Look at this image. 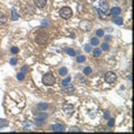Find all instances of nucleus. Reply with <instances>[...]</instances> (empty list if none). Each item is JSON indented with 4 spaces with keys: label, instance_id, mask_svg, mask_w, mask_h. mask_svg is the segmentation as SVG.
<instances>
[{
    "label": "nucleus",
    "instance_id": "31",
    "mask_svg": "<svg viewBox=\"0 0 134 134\" xmlns=\"http://www.w3.org/2000/svg\"><path fill=\"white\" fill-rule=\"evenodd\" d=\"M16 64H17V58L12 57V58L10 59V65H12V66H13V65H16Z\"/></svg>",
    "mask_w": 134,
    "mask_h": 134
},
{
    "label": "nucleus",
    "instance_id": "3",
    "mask_svg": "<svg viewBox=\"0 0 134 134\" xmlns=\"http://www.w3.org/2000/svg\"><path fill=\"white\" fill-rule=\"evenodd\" d=\"M59 16L62 17L63 19H69L73 16V10L68 7H64L59 10Z\"/></svg>",
    "mask_w": 134,
    "mask_h": 134
},
{
    "label": "nucleus",
    "instance_id": "14",
    "mask_svg": "<svg viewBox=\"0 0 134 134\" xmlns=\"http://www.w3.org/2000/svg\"><path fill=\"white\" fill-rule=\"evenodd\" d=\"M93 55H94V57H99V56L102 55V49L101 48H95V49H93Z\"/></svg>",
    "mask_w": 134,
    "mask_h": 134
},
{
    "label": "nucleus",
    "instance_id": "32",
    "mask_svg": "<svg viewBox=\"0 0 134 134\" xmlns=\"http://www.w3.org/2000/svg\"><path fill=\"white\" fill-rule=\"evenodd\" d=\"M71 132H80V130L77 127H71Z\"/></svg>",
    "mask_w": 134,
    "mask_h": 134
},
{
    "label": "nucleus",
    "instance_id": "7",
    "mask_svg": "<svg viewBox=\"0 0 134 134\" xmlns=\"http://www.w3.org/2000/svg\"><path fill=\"white\" fill-rule=\"evenodd\" d=\"M63 92L65 93V94H71V93L75 92V87L68 84V85H66V86H63Z\"/></svg>",
    "mask_w": 134,
    "mask_h": 134
},
{
    "label": "nucleus",
    "instance_id": "20",
    "mask_svg": "<svg viewBox=\"0 0 134 134\" xmlns=\"http://www.w3.org/2000/svg\"><path fill=\"white\" fill-rule=\"evenodd\" d=\"M58 73H59V75L60 76H66L67 73H68V71H67L66 67H62V68L58 71Z\"/></svg>",
    "mask_w": 134,
    "mask_h": 134
},
{
    "label": "nucleus",
    "instance_id": "35",
    "mask_svg": "<svg viewBox=\"0 0 134 134\" xmlns=\"http://www.w3.org/2000/svg\"><path fill=\"white\" fill-rule=\"evenodd\" d=\"M104 117H105V118L110 117V113H108V112H107V111H106V112H105V113H104Z\"/></svg>",
    "mask_w": 134,
    "mask_h": 134
},
{
    "label": "nucleus",
    "instance_id": "1",
    "mask_svg": "<svg viewBox=\"0 0 134 134\" xmlns=\"http://www.w3.org/2000/svg\"><path fill=\"white\" fill-rule=\"evenodd\" d=\"M94 4H95V7L98 6V9L102 10L104 13L110 15L108 13V4H107L106 0H94Z\"/></svg>",
    "mask_w": 134,
    "mask_h": 134
},
{
    "label": "nucleus",
    "instance_id": "2",
    "mask_svg": "<svg viewBox=\"0 0 134 134\" xmlns=\"http://www.w3.org/2000/svg\"><path fill=\"white\" fill-rule=\"evenodd\" d=\"M55 82H56L55 76L53 74H50V73H47V74H45L43 76V83L46 86H53L55 84Z\"/></svg>",
    "mask_w": 134,
    "mask_h": 134
},
{
    "label": "nucleus",
    "instance_id": "5",
    "mask_svg": "<svg viewBox=\"0 0 134 134\" xmlns=\"http://www.w3.org/2000/svg\"><path fill=\"white\" fill-rule=\"evenodd\" d=\"M48 40V36L45 34V32H38L37 36H36V41L40 45H44V44H46Z\"/></svg>",
    "mask_w": 134,
    "mask_h": 134
},
{
    "label": "nucleus",
    "instance_id": "17",
    "mask_svg": "<svg viewBox=\"0 0 134 134\" xmlns=\"http://www.w3.org/2000/svg\"><path fill=\"white\" fill-rule=\"evenodd\" d=\"M113 22H114L115 25H118V26H121V25L123 24V19L121 18V17L116 16V17L114 18V19H113Z\"/></svg>",
    "mask_w": 134,
    "mask_h": 134
},
{
    "label": "nucleus",
    "instance_id": "4",
    "mask_svg": "<svg viewBox=\"0 0 134 134\" xmlns=\"http://www.w3.org/2000/svg\"><path fill=\"white\" fill-rule=\"evenodd\" d=\"M46 118H47V114H46V113H39V114L36 116V120H35L36 126H38V127L43 126Z\"/></svg>",
    "mask_w": 134,
    "mask_h": 134
},
{
    "label": "nucleus",
    "instance_id": "19",
    "mask_svg": "<svg viewBox=\"0 0 134 134\" xmlns=\"http://www.w3.org/2000/svg\"><path fill=\"white\" fill-rule=\"evenodd\" d=\"M65 51H66L69 56H76V51H75V49H73V48H66Z\"/></svg>",
    "mask_w": 134,
    "mask_h": 134
},
{
    "label": "nucleus",
    "instance_id": "12",
    "mask_svg": "<svg viewBox=\"0 0 134 134\" xmlns=\"http://www.w3.org/2000/svg\"><path fill=\"white\" fill-rule=\"evenodd\" d=\"M48 108V104H45V103H39L37 105V110L38 111H45Z\"/></svg>",
    "mask_w": 134,
    "mask_h": 134
},
{
    "label": "nucleus",
    "instance_id": "27",
    "mask_svg": "<svg viewBox=\"0 0 134 134\" xmlns=\"http://www.w3.org/2000/svg\"><path fill=\"white\" fill-rule=\"evenodd\" d=\"M24 78H25V73L20 71L19 74L17 75V79H18V80H24Z\"/></svg>",
    "mask_w": 134,
    "mask_h": 134
},
{
    "label": "nucleus",
    "instance_id": "15",
    "mask_svg": "<svg viewBox=\"0 0 134 134\" xmlns=\"http://www.w3.org/2000/svg\"><path fill=\"white\" fill-rule=\"evenodd\" d=\"M95 10H96V12H97V15H98V17L101 18V19H105L107 17L106 13H104V12L102 11V10H99V9H97L96 7H95Z\"/></svg>",
    "mask_w": 134,
    "mask_h": 134
},
{
    "label": "nucleus",
    "instance_id": "10",
    "mask_svg": "<svg viewBox=\"0 0 134 134\" xmlns=\"http://www.w3.org/2000/svg\"><path fill=\"white\" fill-rule=\"evenodd\" d=\"M120 13H121V8H118V7H114V8L111 9V13L110 15H112V16H120Z\"/></svg>",
    "mask_w": 134,
    "mask_h": 134
},
{
    "label": "nucleus",
    "instance_id": "24",
    "mask_svg": "<svg viewBox=\"0 0 134 134\" xmlns=\"http://www.w3.org/2000/svg\"><path fill=\"white\" fill-rule=\"evenodd\" d=\"M101 49L102 50H105V51H107L108 49H110V45L107 43H104V44H102V46H101Z\"/></svg>",
    "mask_w": 134,
    "mask_h": 134
},
{
    "label": "nucleus",
    "instance_id": "22",
    "mask_svg": "<svg viewBox=\"0 0 134 134\" xmlns=\"http://www.w3.org/2000/svg\"><path fill=\"white\" fill-rule=\"evenodd\" d=\"M76 60H77V63H79V64L84 63V62L86 60V57L84 55H79V56H77V59H76Z\"/></svg>",
    "mask_w": 134,
    "mask_h": 134
},
{
    "label": "nucleus",
    "instance_id": "21",
    "mask_svg": "<svg viewBox=\"0 0 134 134\" xmlns=\"http://www.w3.org/2000/svg\"><path fill=\"white\" fill-rule=\"evenodd\" d=\"M84 74H85V75L86 76H89L92 74V68L89 66H87V67H85V68H84Z\"/></svg>",
    "mask_w": 134,
    "mask_h": 134
},
{
    "label": "nucleus",
    "instance_id": "11",
    "mask_svg": "<svg viewBox=\"0 0 134 134\" xmlns=\"http://www.w3.org/2000/svg\"><path fill=\"white\" fill-rule=\"evenodd\" d=\"M6 22H7V16L2 12H0V26L6 25Z\"/></svg>",
    "mask_w": 134,
    "mask_h": 134
},
{
    "label": "nucleus",
    "instance_id": "25",
    "mask_svg": "<svg viewBox=\"0 0 134 134\" xmlns=\"http://www.w3.org/2000/svg\"><path fill=\"white\" fill-rule=\"evenodd\" d=\"M71 77H66V78L64 79L63 80V83H62V85H63V86H66V85H68V84L71 83Z\"/></svg>",
    "mask_w": 134,
    "mask_h": 134
},
{
    "label": "nucleus",
    "instance_id": "13",
    "mask_svg": "<svg viewBox=\"0 0 134 134\" xmlns=\"http://www.w3.org/2000/svg\"><path fill=\"white\" fill-rule=\"evenodd\" d=\"M7 126H9V121L4 120V118H0V129L7 127Z\"/></svg>",
    "mask_w": 134,
    "mask_h": 134
},
{
    "label": "nucleus",
    "instance_id": "30",
    "mask_svg": "<svg viewBox=\"0 0 134 134\" xmlns=\"http://www.w3.org/2000/svg\"><path fill=\"white\" fill-rule=\"evenodd\" d=\"M10 51H11L12 54H18L19 49H18V47H12L11 49H10Z\"/></svg>",
    "mask_w": 134,
    "mask_h": 134
},
{
    "label": "nucleus",
    "instance_id": "23",
    "mask_svg": "<svg viewBox=\"0 0 134 134\" xmlns=\"http://www.w3.org/2000/svg\"><path fill=\"white\" fill-rule=\"evenodd\" d=\"M98 38H97V37H94V38H92L91 39V45L92 46H97V45H98Z\"/></svg>",
    "mask_w": 134,
    "mask_h": 134
},
{
    "label": "nucleus",
    "instance_id": "16",
    "mask_svg": "<svg viewBox=\"0 0 134 134\" xmlns=\"http://www.w3.org/2000/svg\"><path fill=\"white\" fill-rule=\"evenodd\" d=\"M64 110H65V112H66L68 115H71V114H73V111H74V108H73L71 105H66V106L64 107Z\"/></svg>",
    "mask_w": 134,
    "mask_h": 134
},
{
    "label": "nucleus",
    "instance_id": "28",
    "mask_svg": "<svg viewBox=\"0 0 134 134\" xmlns=\"http://www.w3.org/2000/svg\"><path fill=\"white\" fill-rule=\"evenodd\" d=\"M96 36H97L98 38H101V37H103V36H104V31H103L102 29H98V30L96 31Z\"/></svg>",
    "mask_w": 134,
    "mask_h": 134
},
{
    "label": "nucleus",
    "instance_id": "8",
    "mask_svg": "<svg viewBox=\"0 0 134 134\" xmlns=\"http://www.w3.org/2000/svg\"><path fill=\"white\" fill-rule=\"evenodd\" d=\"M51 130L54 131V132H64L65 127L62 124H54V125L51 126Z\"/></svg>",
    "mask_w": 134,
    "mask_h": 134
},
{
    "label": "nucleus",
    "instance_id": "26",
    "mask_svg": "<svg viewBox=\"0 0 134 134\" xmlns=\"http://www.w3.org/2000/svg\"><path fill=\"white\" fill-rule=\"evenodd\" d=\"M84 50L86 51V53H91V51L93 50V49H92V45H88V44L85 45V46H84Z\"/></svg>",
    "mask_w": 134,
    "mask_h": 134
},
{
    "label": "nucleus",
    "instance_id": "18",
    "mask_svg": "<svg viewBox=\"0 0 134 134\" xmlns=\"http://www.w3.org/2000/svg\"><path fill=\"white\" fill-rule=\"evenodd\" d=\"M18 18H19V15L17 13V11L15 9H12L11 10V20L15 21V20H18Z\"/></svg>",
    "mask_w": 134,
    "mask_h": 134
},
{
    "label": "nucleus",
    "instance_id": "33",
    "mask_svg": "<svg viewBox=\"0 0 134 134\" xmlns=\"http://www.w3.org/2000/svg\"><path fill=\"white\" fill-rule=\"evenodd\" d=\"M21 71L26 74V73H27V71H28V68H27V66H22V68H21Z\"/></svg>",
    "mask_w": 134,
    "mask_h": 134
},
{
    "label": "nucleus",
    "instance_id": "9",
    "mask_svg": "<svg viewBox=\"0 0 134 134\" xmlns=\"http://www.w3.org/2000/svg\"><path fill=\"white\" fill-rule=\"evenodd\" d=\"M47 4V0H35V6L37 8H44Z\"/></svg>",
    "mask_w": 134,
    "mask_h": 134
},
{
    "label": "nucleus",
    "instance_id": "34",
    "mask_svg": "<svg viewBox=\"0 0 134 134\" xmlns=\"http://www.w3.org/2000/svg\"><path fill=\"white\" fill-rule=\"evenodd\" d=\"M27 127H28V130H30V129H31V124H30V123H28V124H26V125H25V130H26Z\"/></svg>",
    "mask_w": 134,
    "mask_h": 134
},
{
    "label": "nucleus",
    "instance_id": "6",
    "mask_svg": "<svg viewBox=\"0 0 134 134\" xmlns=\"http://www.w3.org/2000/svg\"><path fill=\"white\" fill-rule=\"evenodd\" d=\"M116 78H117V76L115 73L113 71H107L106 74H105V80H106V83L108 84H113L116 82Z\"/></svg>",
    "mask_w": 134,
    "mask_h": 134
},
{
    "label": "nucleus",
    "instance_id": "29",
    "mask_svg": "<svg viewBox=\"0 0 134 134\" xmlns=\"http://www.w3.org/2000/svg\"><path fill=\"white\" fill-rule=\"evenodd\" d=\"M107 125H108V127H113L114 126V120L111 118L110 121H108V123H107Z\"/></svg>",
    "mask_w": 134,
    "mask_h": 134
}]
</instances>
